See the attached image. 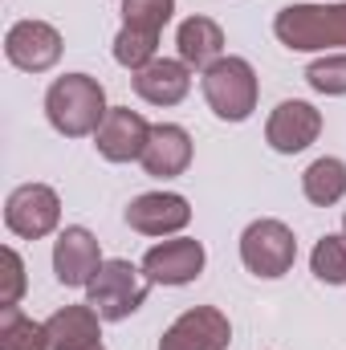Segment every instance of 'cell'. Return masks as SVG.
<instances>
[{"instance_id": "7", "label": "cell", "mask_w": 346, "mask_h": 350, "mask_svg": "<svg viewBox=\"0 0 346 350\" xmlns=\"http://www.w3.org/2000/svg\"><path fill=\"white\" fill-rule=\"evenodd\" d=\"M232 326L216 306H191L163 330L159 350H228Z\"/></svg>"}, {"instance_id": "3", "label": "cell", "mask_w": 346, "mask_h": 350, "mask_svg": "<svg viewBox=\"0 0 346 350\" xmlns=\"http://www.w3.org/2000/svg\"><path fill=\"white\" fill-rule=\"evenodd\" d=\"M151 293V281L143 269H135L131 261L114 257V261H102V269L94 273V281L86 285V301L98 310L102 322H122L131 318Z\"/></svg>"}, {"instance_id": "5", "label": "cell", "mask_w": 346, "mask_h": 350, "mask_svg": "<svg viewBox=\"0 0 346 350\" xmlns=\"http://www.w3.org/2000/svg\"><path fill=\"white\" fill-rule=\"evenodd\" d=\"M241 261L253 277L265 281H277L285 277L293 261H297V241L289 232V224L281 220H253L241 237Z\"/></svg>"}, {"instance_id": "6", "label": "cell", "mask_w": 346, "mask_h": 350, "mask_svg": "<svg viewBox=\"0 0 346 350\" xmlns=\"http://www.w3.org/2000/svg\"><path fill=\"white\" fill-rule=\"evenodd\" d=\"M4 224L12 237L41 241L62 224V200L49 183H21L4 200Z\"/></svg>"}, {"instance_id": "24", "label": "cell", "mask_w": 346, "mask_h": 350, "mask_svg": "<svg viewBox=\"0 0 346 350\" xmlns=\"http://www.w3.org/2000/svg\"><path fill=\"white\" fill-rule=\"evenodd\" d=\"M0 310H12L21 306V293H25V261L16 257V249H4L0 253Z\"/></svg>"}, {"instance_id": "11", "label": "cell", "mask_w": 346, "mask_h": 350, "mask_svg": "<svg viewBox=\"0 0 346 350\" xmlns=\"http://www.w3.org/2000/svg\"><path fill=\"white\" fill-rule=\"evenodd\" d=\"M318 135H322V114L310 102H297V98L281 102L265 122V139L277 155H297L310 143H318Z\"/></svg>"}, {"instance_id": "20", "label": "cell", "mask_w": 346, "mask_h": 350, "mask_svg": "<svg viewBox=\"0 0 346 350\" xmlns=\"http://www.w3.org/2000/svg\"><path fill=\"white\" fill-rule=\"evenodd\" d=\"M155 53H159V37H155V33H143V29L122 25V33L114 37V62L127 66L131 74L147 70V66L155 62Z\"/></svg>"}, {"instance_id": "17", "label": "cell", "mask_w": 346, "mask_h": 350, "mask_svg": "<svg viewBox=\"0 0 346 350\" xmlns=\"http://www.w3.org/2000/svg\"><path fill=\"white\" fill-rule=\"evenodd\" d=\"M179 45V62H187L191 70H208L224 57V29L212 16H187L175 33Z\"/></svg>"}, {"instance_id": "25", "label": "cell", "mask_w": 346, "mask_h": 350, "mask_svg": "<svg viewBox=\"0 0 346 350\" xmlns=\"http://www.w3.org/2000/svg\"><path fill=\"white\" fill-rule=\"evenodd\" d=\"M343 237H346V216H343Z\"/></svg>"}, {"instance_id": "13", "label": "cell", "mask_w": 346, "mask_h": 350, "mask_svg": "<svg viewBox=\"0 0 346 350\" xmlns=\"http://www.w3.org/2000/svg\"><path fill=\"white\" fill-rule=\"evenodd\" d=\"M187 220H191V208L175 191H147L127 204V224L143 237H172L187 228Z\"/></svg>"}, {"instance_id": "14", "label": "cell", "mask_w": 346, "mask_h": 350, "mask_svg": "<svg viewBox=\"0 0 346 350\" xmlns=\"http://www.w3.org/2000/svg\"><path fill=\"white\" fill-rule=\"evenodd\" d=\"M143 172L155 175V179H175L191 167V135L175 122H159L151 126V139H147V151H143Z\"/></svg>"}, {"instance_id": "16", "label": "cell", "mask_w": 346, "mask_h": 350, "mask_svg": "<svg viewBox=\"0 0 346 350\" xmlns=\"http://www.w3.org/2000/svg\"><path fill=\"white\" fill-rule=\"evenodd\" d=\"M98 310L94 306H66L57 310L45 330H49V347L53 350H106L102 347V326H98Z\"/></svg>"}, {"instance_id": "8", "label": "cell", "mask_w": 346, "mask_h": 350, "mask_svg": "<svg viewBox=\"0 0 346 350\" xmlns=\"http://www.w3.org/2000/svg\"><path fill=\"white\" fill-rule=\"evenodd\" d=\"M62 33L45 21H16L4 37V57L25 74H45L62 62Z\"/></svg>"}, {"instance_id": "21", "label": "cell", "mask_w": 346, "mask_h": 350, "mask_svg": "<svg viewBox=\"0 0 346 350\" xmlns=\"http://www.w3.org/2000/svg\"><path fill=\"white\" fill-rule=\"evenodd\" d=\"M310 269L326 285H346V237H322L310 253Z\"/></svg>"}, {"instance_id": "23", "label": "cell", "mask_w": 346, "mask_h": 350, "mask_svg": "<svg viewBox=\"0 0 346 350\" xmlns=\"http://www.w3.org/2000/svg\"><path fill=\"white\" fill-rule=\"evenodd\" d=\"M306 82L318 90V94H346V53H330V57H318L310 62L306 70Z\"/></svg>"}, {"instance_id": "4", "label": "cell", "mask_w": 346, "mask_h": 350, "mask_svg": "<svg viewBox=\"0 0 346 350\" xmlns=\"http://www.w3.org/2000/svg\"><path fill=\"white\" fill-rule=\"evenodd\" d=\"M200 90L212 114L224 122H245L257 110V70L245 57H220L216 66H208L200 78Z\"/></svg>"}, {"instance_id": "18", "label": "cell", "mask_w": 346, "mask_h": 350, "mask_svg": "<svg viewBox=\"0 0 346 350\" xmlns=\"http://www.w3.org/2000/svg\"><path fill=\"white\" fill-rule=\"evenodd\" d=\"M302 191H306V200L318 204V208L338 204L346 196V163L334 159V155L314 159V163L306 167V175H302Z\"/></svg>"}, {"instance_id": "2", "label": "cell", "mask_w": 346, "mask_h": 350, "mask_svg": "<svg viewBox=\"0 0 346 350\" xmlns=\"http://www.w3.org/2000/svg\"><path fill=\"white\" fill-rule=\"evenodd\" d=\"M273 33L285 49H343L346 45V4H289L277 12Z\"/></svg>"}, {"instance_id": "10", "label": "cell", "mask_w": 346, "mask_h": 350, "mask_svg": "<svg viewBox=\"0 0 346 350\" xmlns=\"http://www.w3.org/2000/svg\"><path fill=\"white\" fill-rule=\"evenodd\" d=\"M204 245L191 237H175L163 245H151L143 253V273L151 285H187L204 273Z\"/></svg>"}, {"instance_id": "9", "label": "cell", "mask_w": 346, "mask_h": 350, "mask_svg": "<svg viewBox=\"0 0 346 350\" xmlns=\"http://www.w3.org/2000/svg\"><path fill=\"white\" fill-rule=\"evenodd\" d=\"M147 139H151V122H147L139 110H131V106H110L106 122H102L98 135H94V147H98V155L110 159V163H131V159H143Z\"/></svg>"}, {"instance_id": "15", "label": "cell", "mask_w": 346, "mask_h": 350, "mask_svg": "<svg viewBox=\"0 0 346 350\" xmlns=\"http://www.w3.org/2000/svg\"><path fill=\"white\" fill-rule=\"evenodd\" d=\"M191 90V66L179 57H155L147 70L135 74V94L151 106H175Z\"/></svg>"}, {"instance_id": "22", "label": "cell", "mask_w": 346, "mask_h": 350, "mask_svg": "<svg viewBox=\"0 0 346 350\" xmlns=\"http://www.w3.org/2000/svg\"><path fill=\"white\" fill-rule=\"evenodd\" d=\"M172 12H175V0H122V25L155 33V37L163 33Z\"/></svg>"}, {"instance_id": "12", "label": "cell", "mask_w": 346, "mask_h": 350, "mask_svg": "<svg viewBox=\"0 0 346 350\" xmlns=\"http://www.w3.org/2000/svg\"><path fill=\"white\" fill-rule=\"evenodd\" d=\"M98 269H102L98 237L90 228H82V224H70L53 241V273H57V281L70 285V289H86Z\"/></svg>"}, {"instance_id": "19", "label": "cell", "mask_w": 346, "mask_h": 350, "mask_svg": "<svg viewBox=\"0 0 346 350\" xmlns=\"http://www.w3.org/2000/svg\"><path fill=\"white\" fill-rule=\"evenodd\" d=\"M0 350H53L45 322H33L21 314V306L0 310Z\"/></svg>"}, {"instance_id": "1", "label": "cell", "mask_w": 346, "mask_h": 350, "mask_svg": "<svg viewBox=\"0 0 346 350\" xmlns=\"http://www.w3.org/2000/svg\"><path fill=\"white\" fill-rule=\"evenodd\" d=\"M45 114H49L53 131L66 135V139L98 135V126L110 114L106 90H102L98 78H90V74H66V78H57L49 86V94H45Z\"/></svg>"}]
</instances>
